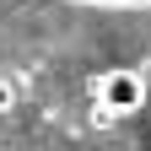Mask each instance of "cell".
<instances>
[{
  "label": "cell",
  "mask_w": 151,
  "mask_h": 151,
  "mask_svg": "<svg viewBox=\"0 0 151 151\" xmlns=\"http://www.w3.org/2000/svg\"><path fill=\"white\" fill-rule=\"evenodd\" d=\"M22 103V86H16V76H0V113H11Z\"/></svg>",
  "instance_id": "7a4b0ae2"
},
{
  "label": "cell",
  "mask_w": 151,
  "mask_h": 151,
  "mask_svg": "<svg viewBox=\"0 0 151 151\" xmlns=\"http://www.w3.org/2000/svg\"><path fill=\"white\" fill-rule=\"evenodd\" d=\"M146 76L140 70H129V65H113L103 76H92V113L108 124V119H129V113H140L146 108Z\"/></svg>",
  "instance_id": "6da1fadb"
},
{
  "label": "cell",
  "mask_w": 151,
  "mask_h": 151,
  "mask_svg": "<svg viewBox=\"0 0 151 151\" xmlns=\"http://www.w3.org/2000/svg\"><path fill=\"white\" fill-rule=\"evenodd\" d=\"M70 6H151V0H70Z\"/></svg>",
  "instance_id": "3957f363"
}]
</instances>
